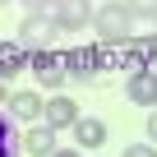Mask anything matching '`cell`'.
I'll use <instances>...</instances> for the list:
<instances>
[{
    "instance_id": "1",
    "label": "cell",
    "mask_w": 157,
    "mask_h": 157,
    "mask_svg": "<svg viewBox=\"0 0 157 157\" xmlns=\"http://www.w3.org/2000/svg\"><path fill=\"white\" fill-rule=\"evenodd\" d=\"M97 33H102V42H129V33H134V14H129L125 5H102V14H97Z\"/></svg>"
},
{
    "instance_id": "2",
    "label": "cell",
    "mask_w": 157,
    "mask_h": 157,
    "mask_svg": "<svg viewBox=\"0 0 157 157\" xmlns=\"http://www.w3.org/2000/svg\"><path fill=\"white\" fill-rule=\"evenodd\" d=\"M19 37H23V46H33V51H51V46L60 42V23H56V19L33 14V19L19 28Z\"/></svg>"
},
{
    "instance_id": "3",
    "label": "cell",
    "mask_w": 157,
    "mask_h": 157,
    "mask_svg": "<svg viewBox=\"0 0 157 157\" xmlns=\"http://www.w3.org/2000/svg\"><path fill=\"white\" fill-rule=\"evenodd\" d=\"M88 5H93V0H56V10H51V19L60 23V33H65V28L74 33V28H83V23L93 19V10H88Z\"/></svg>"
},
{
    "instance_id": "4",
    "label": "cell",
    "mask_w": 157,
    "mask_h": 157,
    "mask_svg": "<svg viewBox=\"0 0 157 157\" xmlns=\"http://www.w3.org/2000/svg\"><path fill=\"white\" fill-rule=\"evenodd\" d=\"M33 74L42 78L46 88H56V83H65V60L51 56V51H37V56H33Z\"/></svg>"
},
{
    "instance_id": "5",
    "label": "cell",
    "mask_w": 157,
    "mask_h": 157,
    "mask_svg": "<svg viewBox=\"0 0 157 157\" xmlns=\"http://www.w3.org/2000/svg\"><path fill=\"white\" fill-rule=\"evenodd\" d=\"M65 69L97 83V74H102V56H97V51H69V56H65Z\"/></svg>"
},
{
    "instance_id": "6",
    "label": "cell",
    "mask_w": 157,
    "mask_h": 157,
    "mask_svg": "<svg viewBox=\"0 0 157 157\" xmlns=\"http://www.w3.org/2000/svg\"><path fill=\"white\" fill-rule=\"evenodd\" d=\"M74 134H78V148H102L106 143V125L102 120H88V116L74 120Z\"/></svg>"
},
{
    "instance_id": "7",
    "label": "cell",
    "mask_w": 157,
    "mask_h": 157,
    "mask_svg": "<svg viewBox=\"0 0 157 157\" xmlns=\"http://www.w3.org/2000/svg\"><path fill=\"white\" fill-rule=\"evenodd\" d=\"M46 106H42V97L37 93H14L10 97V116H19V120H37Z\"/></svg>"
},
{
    "instance_id": "8",
    "label": "cell",
    "mask_w": 157,
    "mask_h": 157,
    "mask_svg": "<svg viewBox=\"0 0 157 157\" xmlns=\"http://www.w3.org/2000/svg\"><path fill=\"white\" fill-rule=\"evenodd\" d=\"M23 69V42H5L0 46V78H14Z\"/></svg>"
},
{
    "instance_id": "9",
    "label": "cell",
    "mask_w": 157,
    "mask_h": 157,
    "mask_svg": "<svg viewBox=\"0 0 157 157\" xmlns=\"http://www.w3.org/2000/svg\"><path fill=\"white\" fill-rule=\"evenodd\" d=\"M42 116H46V125H51V129H60V125H74V116H78V111H74V102H69V97H56Z\"/></svg>"
},
{
    "instance_id": "10",
    "label": "cell",
    "mask_w": 157,
    "mask_h": 157,
    "mask_svg": "<svg viewBox=\"0 0 157 157\" xmlns=\"http://www.w3.org/2000/svg\"><path fill=\"white\" fill-rule=\"evenodd\" d=\"M23 148H28V152H37V157H42V152H56V129H51V125H37V129H28Z\"/></svg>"
},
{
    "instance_id": "11",
    "label": "cell",
    "mask_w": 157,
    "mask_h": 157,
    "mask_svg": "<svg viewBox=\"0 0 157 157\" xmlns=\"http://www.w3.org/2000/svg\"><path fill=\"white\" fill-rule=\"evenodd\" d=\"M129 102H152V74H134L129 78Z\"/></svg>"
},
{
    "instance_id": "12",
    "label": "cell",
    "mask_w": 157,
    "mask_h": 157,
    "mask_svg": "<svg viewBox=\"0 0 157 157\" xmlns=\"http://www.w3.org/2000/svg\"><path fill=\"white\" fill-rule=\"evenodd\" d=\"M0 157H19V134L5 116H0Z\"/></svg>"
},
{
    "instance_id": "13",
    "label": "cell",
    "mask_w": 157,
    "mask_h": 157,
    "mask_svg": "<svg viewBox=\"0 0 157 157\" xmlns=\"http://www.w3.org/2000/svg\"><path fill=\"white\" fill-rule=\"evenodd\" d=\"M125 10H129V14H148V19H157V0H125Z\"/></svg>"
},
{
    "instance_id": "14",
    "label": "cell",
    "mask_w": 157,
    "mask_h": 157,
    "mask_svg": "<svg viewBox=\"0 0 157 157\" xmlns=\"http://www.w3.org/2000/svg\"><path fill=\"white\" fill-rule=\"evenodd\" d=\"M125 157H157V152H152L148 143H134V148H125Z\"/></svg>"
},
{
    "instance_id": "15",
    "label": "cell",
    "mask_w": 157,
    "mask_h": 157,
    "mask_svg": "<svg viewBox=\"0 0 157 157\" xmlns=\"http://www.w3.org/2000/svg\"><path fill=\"white\" fill-rule=\"evenodd\" d=\"M23 5H28L33 14H42V10H56V0H23Z\"/></svg>"
},
{
    "instance_id": "16",
    "label": "cell",
    "mask_w": 157,
    "mask_h": 157,
    "mask_svg": "<svg viewBox=\"0 0 157 157\" xmlns=\"http://www.w3.org/2000/svg\"><path fill=\"white\" fill-rule=\"evenodd\" d=\"M148 139H152V143H157V111H152V116H148Z\"/></svg>"
},
{
    "instance_id": "17",
    "label": "cell",
    "mask_w": 157,
    "mask_h": 157,
    "mask_svg": "<svg viewBox=\"0 0 157 157\" xmlns=\"http://www.w3.org/2000/svg\"><path fill=\"white\" fill-rule=\"evenodd\" d=\"M152 102H157V74H152Z\"/></svg>"
},
{
    "instance_id": "18",
    "label": "cell",
    "mask_w": 157,
    "mask_h": 157,
    "mask_svg": "<svg viewBox=\"0 0 157 157\" xmlns=\"http://www.w3.org/2000/svg\"><path fill=\"white\" fill-rule=\"evenodd\" d=\"M51 157H78V152H51Z\"/></svg>"
},
{
    "instance_id": "19",
    "label": "cell",
    "mask_w": 157,
    "mask_h": 157,
    "mask_svg": "<svg viewBox=\"0 0 157 157\" xmlns=\"http://www.w3.org/2000/svg\"><path fill=\"white\" fill-rule=\"evenodd\" d=\"M0 97H5V83H0Z\"/></svg>"
},
{
    "instance_id": "20",
    "label": "cell",
    "mask_w": 157,
    "mask_h": 157,
    "mask_svg": "<svg viewBox=\"0 0 157 157\" xmlns=\"http://www.w3.org/2000/svg\"><path fill=\"white\" fill-rule=\"evenodd\" d=\"M0 5H5V0H0Z\"/></svg>"
}]
</instances>
